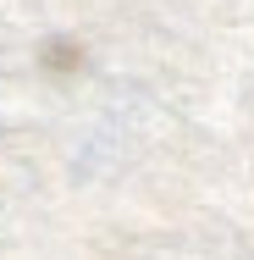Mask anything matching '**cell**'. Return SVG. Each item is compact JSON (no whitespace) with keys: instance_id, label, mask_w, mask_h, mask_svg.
I'll return each mask as SVG.
<instances>
[{"instance_id":"6da1fadb","label":"cell","mask_w":254,"mask_h":260,"mask_svg":"<svg viewBox=\"0 0 254 260\" xmlns=\"http://www.w3.org/2000/svg\"><path fill=\"white\" fill-rule=\"evenodd\" d=\"M78 61H83V55H78L72 39H50V45H45V67H55V72H72Z\"/></svg>"}]
</instances>
